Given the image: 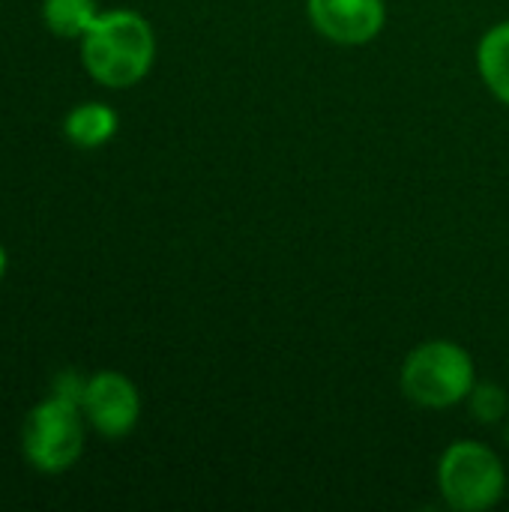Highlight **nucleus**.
Segmentation results:
<instances>
[{
    "mask_svg": "<svg viewBox=\"0 0 509 512\" xmlns=\"http://www.w3.org/2000/svg\"><path fill=\"white\" fill-rule=\"evenodd\" d=\"M81 411L87 423L108 441L126 438L141 420V393L132 378L114 369H102L87 378Z\"/></svg>",
    "mask_w": 509,
    "mask_h": 512,
    "instance_id": "39448f33",
    "label": "nucleus"
},
{
    "mask_svg": "<svg viewBox=\"0 0 509 512\" xmlns=\"http://www.w3.org/2000/svg\"><path fill=\"white\" fill-rule=\"evenodd\" d=\"M117 126H120V117L105 102H78L63 117V135H66V141L75 144V147H81V150L105 147L117 135Z\"/></svg>",
    "mask_w": 509,
    "mask_h": 512,
    "instance_id": "0eeeda50",
    "label": "nucleus"
},
{
    "mask_svg": "<svg viewBox=\"0 0 509 512\" xmlns=\"http://www.w3.org/2000/svg\"><path fill=\"white\" fill-rule=\"evenodd\" d=\"M96 18V0H42V21L60 39H81Z\"/></svg>",
    "mask_w": 509,
    "mask_h": 512,
    "instance_id": "1a4fd4ad",
    "label": "nucleus"
},
{
    "mask_svg": "<svg viewBox=\"0 0 509 512\" xmlns=\"http://www.w3.org/2000/svg\"><path fill=\"white\" fill-rule=\"evenodd\" d=\"M477 372L471 354L447 339L423 342L402 366V393L420 408H453L471 396Z\"/></svg>",
    "mask_w": 509,
    "mask_h": 512,
    "instance_id": "7ed1b4c3",
    "label": "nucleus"
},
{
    "mask_svg": "<svg viewBox=\"0 0 509 512\" xmlns=\"http://www.w3.org/2000/svg\"><path fill=\"white\" fill-rule=\"evenodd\" d=\"M468 399H471V411L480 423H495L507 414V396L498 384H477Z\"/></svg>",
    "mask_w": 509,
    "mask_h": 512,
    "instance_id": "9d476101",
    "label": "nucleus"
},
{
    "mask_svg": "<svg viewBox=\"0 0 509 512\" xmlns=\"http://www.w3.org/2000/svg\"><path fill=\"white\" fill-rule=\"evenodd\" d=\"M477 69L486 87L509 105V21L495 24L477 48Z\"/></svg>",
    "mask_w": 509,
    "mask_h": 512,
    "instance_id": "6e6552de",
    "label": "nucleus"
},
{
    "mask_svg": "<svg viewBox=\"0 0 509 512\" xmlns=\"http://www.w3.org/2000/svg\"><path fill=\"white\" fill-rule=\"evenodd\" d=\"M84 411L78 402L51 393L36 402L21 426V453L27 465L45 477L66 474L84 453Z\"/></svg>",
    "mask_w": 509,
    "mask_h": 512,
    "instance_id": "f03ea898",
    "label": "nucleus"
},
{
    "mask_svg": "<svg viewBox=\"0 0 509 512\" xmlns=\"http://www.w3.org/2000/svg\"><path fill=\"white\" fill-rule=\"evenodd\" d=\"M438 489L453 510H492L507 492V471L489 447L477 441H456L438 462Z\"/></svg>",
    "mask_w": 509,
    "mask_h": 512,
    "instance_id": "20e7f679",
    "label": "nucleus"
},
{
    "mask_svg": "<svg viewBox=\"0 0 509 512\" xmlns=\"http://www.w3.org/2000/svg\"><path fill=\"white\" fill-rule=\"evenodd\" d=\"M78 42L87 75L108 90L135 87L156 63V33L150 21L132 9L99 12Z\"/></svg>",
    "mask_w": 509,
    "mask_h": 512,
    "instance_id": "f257e3e1",
    "label": "nucleus"
},
{
    "mask_svg": "<svg viewBox=\"0 0 509 512\" xmlns=\"http://www.w3.org/2000/svg\"><path fill=\"white\" fill-rule=\"evenodd\" d=\"M309 21L336 45H366L387 21L384 0H309Z\"/></svg>",
    "mask_w": 509,
    "mask_h": 512,
    "instance_id": "423d86ee",
    "label": "nucleus"
},
{
    "mask_svg": "<svg viewBox=\"0 0 509 512\" xmlns=\"http://www.w3.org/2000/svg\"><path fill=\"white\" fill-rule=\"evenodd\" d=\"M6 270H9V255H6V246L0 243V282H3V276H6Z\"/></svg>",
    "mask_w": 509,
    "mask_h": 512,
    "instance_id": "9b49d317",
    "label": "nucleus"
}]
</instances>
